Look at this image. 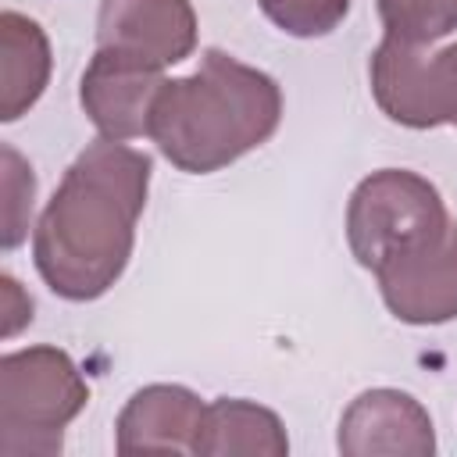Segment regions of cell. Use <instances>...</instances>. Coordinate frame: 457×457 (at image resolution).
I'll return each instance as SVG.
<instances>
[{
	"label": "cell",
	"instance_id": "cell-15",
	"mask_svg": "<svg viewBox=\"0 0 457 457\" xmlns=\"http://www.w3.org/2000/svg\"><path fill=\"white\" fill-rule=\"evenodd\" d=\"M0 154H4V250H14L29 228L36 179L14 146H4Z\"/></svg>",
	"mask_w": 457,
	"mask_h": 457
},
{
	"label": "cell",
	"instance_id": "cell-5",
	"mask_svg": "<svg viewBox=\"0 0 457 457\" xmlns=\"http://www.w3.org/2000/svg\"><path fill=\"white\" fill-rule=\"evenodd\" d=\"M378 111L403 129L450 125L457 114V46L425 50L400 36H382L368 61Z\"/></svg>",
	"mask_w": 457,
	"mask_h": 457
},
{
	"label": "cell",
	"instance_id": "cell-8",
	"mask_svg": "<svg viewBox=\"0 0 457 457\" xmlns=\"http://www.w3.org/2000/svg\"><path fill=\"white\" fill-rule=\"evenodd\" d=\"M164 86V71L114 50H96L79 82V104L100 139L129 143L150 136V111Z\"/></svg>",
	"mask_w": 457,
	"mask_h": 457
},
{
	"label": "cell",
	"instance_id": "cell-10",
	"mask_svg": "<svg viewBox=\"0 0 457 457\" xmlns=\"http://www.w3.org/2000/svg\"><path fill=\"white\" fill-rule=\"evenodd\" d=\"M207 403L175 382H154L129 396L114 421V450L132 453H193Z\"/></svg>",
	"mask_w": 457,
	"mask_h": 457
},
{
	"label": "cell",
	"instance_id": "cell-14",
	"mask_svg": "<svg viewBox=\"0 0 457 457\" xmlns=\"http://www.w3.org/2000/svg\"><path fill=\"white\" fill-rule=\"evenodd\" d=\"M264 18L296 39H318L343 25L350 0H257Z\"/></svg>",
	"mask_w": 457,
	"mask_h": 457
},
{
	"label": "cell",
	"instance_id": "cell-16",
	"mask_svg": "<svg viewBox=\"0 0 457 457\" xmlns=\"http://www.w3.org/2000/svg\"><path fill=\"white\" fill-rule=\"evenodd\" d=\"M0 282H4V311H7V325H4V336H14L25 321H32V300H25L21 303V311L14 307V296H18V282L11 278V275H0Z\"/></svg>",
	"mask_w": 457,
	"mask_h": 457
},
{
	"label": "cell",
	"instance_id": "cell-9",
	"mask_svg": "<svg viewBox=\"0 0 457 457\" xmlns=\"http://www.w3.org/2000/svg\"><path fill=\"white\" fill-rule=\"evenodd\" d=\"M336 446L343 457H432L436 428L421 400L403 389H364L339 418Z\"/></svg>",
	"mask_w": 457,
	"mask_h": 457
},
{
	"label": "cell",
	"instance_id": "cell-17",
	"mask_svg": "<svg viewBox=\"0 0 457 457\" xmlns=\"http://www.w3.org/2000/svg\"><path fill=\"white\" fill-rule=\"evenodd\" d=\"M453 46H457V43H453ZM450 125H457V114H453V121H450Z\"/></svg>",
	"mask_w": 457,
	"mask_h": 457
},
{
	"label": "cell",
	"instance_id": "cell-7",
	"mask_svg": "<svg viewBox=\"0 0 457 457\" xmlns=\"http://www.w3.org/2000/svg\"><path fill=\"white\" fill-rule=\"evenodd\" d=\"M96 50L164 71L196 50V11L189 0H100Z\"/></svg>",
	"mask_w": 457,
	"mask_h": 457
},
{
	"label": "cell",
	"instance_id": "cell-3",
	"mask_svg": "<svg viewBox=\"0 0 457 457\" xmlns=\"http://www.w3.org/2000/svg\"><path fill=\"white\" fill-rule=\"evenodd\" d=\"M89 403V386L61 346H25L0 357V453L54 457L64 428Z\"/></svg>",
	"mask_w": 457,
	"mask_h": 457
},
{
	"label": "cell",
	"instance_id": "cell-11",
	"mask_svg": "<svg viewBox=\"0 0 457 457\" xmlns=\"http://www.w3.org/2000/svg\"><path fill=\"white\" fill-rule=\"evenodd\" d=\"M196 457H286L289 439L282 418L243 396H218L204 411Z\"/></svg>",
	"mask_w": 457,
	"mask_h": 457
},
{
	"label": "cell",
	"instance_id": "cell-13",
	"mask_svg": "<svg viewBox=\"0 0 457 457\" xmlns=\"http://www.w3.org/2000/svg\"><path fill=\"white\" fill-rule=\"evenodd\" d=\"M386 36L432 43L457 29V0H375Z\"/></svg>",
	"mask_w": 457,
	"mask_h": 457
},
{
	"label": "cell",
	"instance_id": "cell-2",
	"mask_svg": "<svg viewBox=\"0 0 457 457\" xmlns=\"http://www.w3.org/2000/svg\"><path fill=\"white\" fill-rule=\"evenodd\" d=\"M278 121V82L211 46L193 75L164 79L150 111V139L179 171L211 175L268 143Z\"/></svg>",
	"mask_w": 457,
	"mask_h": 457
},
{
	"label": "cell",
	"instance_id": "cell-4",
	"mask_svg": "<svg viewBox=\"0 0 457 457\" xmlns=\"http://www.w3.org/2000/svg\"><path fill=\"white\" fill-rule=\"evenodd\" d=\"M450 225L439 189L407 168H382L357 182L346 204V243L361 268L371 275L428 243Z\"/></svg>",
	"mask_w": 457,
	"mask_h": 457
},
{
	"label": "cell",
	"instance_id": "cell-6",
	"mask_svg": "<svg viewBox=\"0 0 457 457\" xmlns=\"http://www.w3.org/2000/svg\"><path fill=\"white\" fill-rule=\"evenodd\" d=\"M378 293L393 318L403 325H443L457 318V221L428 243L386 261L378 271Z\"/></svg>",
	"mask_w": 457,
	"mask_h": 457
},
{
	"label": "cell",
	"instance_id": "cell-12",
	"mask_svg": "<svg viewBox=\"0 0 457 457\" xmlns=\"http://www.w3.org/2000/svg\"><path fill=\"white\" fill-rule=\"evenodd\" d=\"M50 39L39 21L18 11L0 14V121H18L50 82Z\"/></svg>",
	"mask_w": 457,
	"mask_h": 457
},
{
	"label": "cell",
	"instance_id": "cell-1",
	"mask_svg": "<svg viewBox=\"0 0 457 457\" xmlns=\"http://www.w3.org/2000/svg\"><path fill=\"white\" fill-rule=\"evenodd\" d=\"M154 161L125 143H89L57 182L32 232V264L71 303L104 296L129 268Z\"/></svg>",
	"mask_w": 457,
	"mask_h": 457
}]
</instances>
